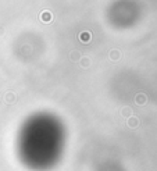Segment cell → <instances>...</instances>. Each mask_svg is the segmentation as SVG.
I'll return each mask as SVG.
<instances>
[{
    "label": "cell",
    "mask_w": 157,
    "mask_h": 171,
    "mask_svg": "<svg viewBox=\"0 0 157 171\" xmlns=\"http://www.w3.org/2000/svg\"><path fill=\"white\" fill-rule=\"evenodd\" d=\"M67 142L65 127L51 113H35L22 123L17 135V154L32 171H49L58 164Z\"/></svg>",
    "instance_id": "obj_1"
}]
</instances>
